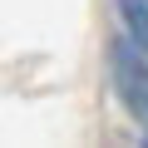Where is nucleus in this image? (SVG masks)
<instances>
[{
  "mask_svg": "<svg viewBox=\"0 0 148 148\" xmlns=\"http://www.w3.org/2000/svg\"><path fill=\"white\" fill-rule=\"evenodd\" d=\"M114 89H119L123 109H128V114L143 123V133H148V49H143L133 35L114 45Z\"/></svg>",
  "mask_w": 148,
  "mask_h": 148,
  "instance_id": "1",
  "label": "nucleus"
}]
</instances>
